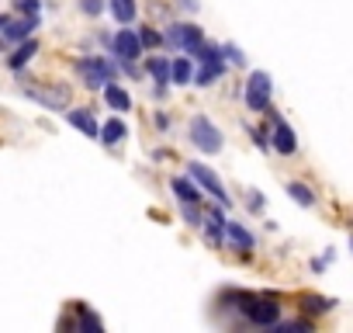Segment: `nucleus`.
I'll use <instances>...</instances> for the list:
<instances>
[{
	"instance_id": "1",
	"label": "nucleus",
	"mask_w": 353,
	"mask_h": 333,
	"mask_svg": "<svg viewBox=\"0 0 353 333\" xmlns=\"http://www.w3.org/2000/svg\"><path fill=\"white\" fill-rule=\"evenodd\" d=\"M77 73H80L83 87H90V91H97V87H108V84L114 80V66H111L108 59H101V56H87V59H80Z\"/></svg>"
},
{
	"instance_id": "2",
	"label": "nucleus",
	"mask_w": 353,
	"mask_h": 333,
	"mask_svg": "<svg viewBox=\"0 0 353 333\" xmlns=\"http://www.w3.org/2000/svg\"><path fill=\"white\" fill-rule=\"evenodd\" d=\"M191 142H194L201 153H222V132H219L205 115H194V118H191Z\"/></svg>"
},
{
	"instance_id": "3",
	"label": "nucleus",
	"mask_w": 353,
	"mask_h": 333,
	"mask_svg": "<svg viewBox=\"0 0 353 333\" xmlns=\"http://www.w3.org/2000/svg\"><path fill=\"white\" fill-rule=\"evenodd\" d=\"M246 104L250 111H270V77L263 70H253L246 80Z\"/></svg>"
},
{
	"instance_id": "4",
	"label": "nucleus",
	"mask_w": 353,
	"mask_h": 333,
	"mask_svg": "<svg viewBox=\"0 0 353 333\" xmlns=\"http://www.w3.org/2000/svg\"><path fill=\"white\" fill-rule=\"evenodd\" d=\"M25 94L46 108H66L70 104V87H39V84H25Z\"/></svg>"
},
{
	"instance_id": "5",
	"label": "nucleus",
	"mask_w": 353,
	"mask_h": 333,
	"mask_svg": "<svg viewBox=\"0 0 353 333\" xmlns=\"http://www.w3.org/2000/svg\"><path fill=\"white\" fill-rule=\"evenodd\" d=\"M111 49H114V56H118L121 63H132V59L142 56V39H139V32L121 28V32L111 39Z\"/></svg>"
},
{
	"instance_id": "6",
	"label": "nucleus",
	"mask_w": 353,
	"mask_h": 333,
	"mask_svg": "<svg viewBox=\"0 0 353 333\" xmlns=\"http://www.w3.org/2000/svg\"><path fill=\"white\" fill-rule=\"evenodd\" d=\"M163 39H166L170 46H176V49H188V53H194V49L205 42V35H201L198 25H173Z\"/></svg>"
},
{
	"instance_id": "7",
	"label": "nucleus",
	"mask_w": 353,
	"mask_h": 333,
	"mask_svg": "<svg viewBox=\"0 0 353 333\" xmlns=\"http://www.w3.org/2000/svg\"><path fill=\"white\" fill-rule=\"evenodd\" d=\"M246 309V316H250V323L253 326H274L277 323V316H281V305L274 302V298H250V305H243Z\"/></svg>"
},
{
	"instance_id": "8",
	"label": "nucleus",
	"mask_w": 353,
	"mask_h": 333,
	"mask_svg": "<svg viewBox=\"0 0 353 333\" xmlns=\"http://www.w3.org/2000/svg\"><path fill=\"white\" fill-rule=\"evenodd\" d=\"M191 178L201 184V188H208V195L212 198H219L222 205H229V195H225V184L215 178V171L212 166H205V163H191Z\"/></svg>"
},
{
	"instance_id": "9",
	"label": "nucleus",
	"mask_w": 353,
	"mask_h": 333,
	"mask_svg": "<svg viewBox=\"0 0 353 333\" xmlns=\"http://www.w3.org/2000/svg\"><path fill=\"white\" fill-rule=\"evenodd\" d=\"M270 146H274L277 153H284V156H291V153L298 149V139H294L291 125H288L284 118H277V115H274V129H270Z\"/></svg>"
},
{
	"instance_id": "10",
	"label": "nucleus",
	"mask_w": 353,
	"mask_h": 333,
	"mask_svg": "<svg viewBox=\"0 0 353 333\" xmlns=\"http://www.w3.org/2000/svg\"><path fill=\"white\" fill-rule=\"evenodd\" d=\"M35 28H39V15H32L28 21H8L4 25V42H25Z\"/></svg>"
},
{
	"instance_id": "11",
	"label": "nucleus",
	"mask_w": 353,
	"mask_h": 333,
	"mask_svg": "<svg viewBox=\"0 0 353 333\" xmlns=\"http://www.w3.org/2000/svg\"><path fill=\"white\" fill-rule=\"evenodd\" d=\"M173 195L181 198V202H191V205H198V198H201V191H198V181L191 178H173Z\"/></svg>"
},
{
	"instance_id": "12",
	"label": "nucleus",
	"mask_w": 353,
	"mask_h": 333,
	"mask_svg": "<svg viewBox=\"0 0 353 333\" xmlns=\"http://www.w3.org/2000/svg\"><path fill=\"white\" fill-rule=\"evenodd\" d=\"M225 73V59H212V63H201V73L194 77V84L198 87H212L219 77Z\"/></svg>"
},
{
	"instance_id": "13",
	"label": "nucleus",
	"mask_w": 353,
	"mask_h": 333,
	"mask_svg": "<svg viewBox=\"0 0 353 333\" xmlns=\"http://www.w3.org/2000/svg\"><path fill=\"white\" fill-rule=\"evenodd\" d=\"M104 101H108V108H114V111H128V108H132V97H128L114 80L104 87Z\"/></svg>"
},
{
	"instance_id": "14",
	"label": "nucleus",
	"mask_w": 353,
	"mask_h": 333,
	"mask_svg": "<svg viewBox=\"0 0 353 333\" xmlns=\"http://www.w3.org/2000/svg\"><path fill=\"white\" fill-rule=\"evenodd\" d=\"M66 118H70L83 135H90V139H94V135H101V129H97V122H94V115H90V111H80V108H77V111H66Z\"/></svg>"
},
{
	"instance_id": "15",
	"label": "nucleus",
	"mask_w": 353,
	"mask_h": 333,
	"mask_svg": "<svg viewBox=\"0 0 353 333\" xmlns=\"http://www.w3.org/2000/svg\"><path fill=\"white\" fill-rule=\"evenodd\" d=\"M225 236H229L239 250H253V243H256L253 233H250L246 226H239V222H225Z\"/></svg>"
},
{
	"instance_id": "16",
	"label": "nucleus",
	"mask_w": 353,
	"mask_h": 333,
	"mask_svg": "<svg viewBox=\"0 0 353 333\" xmlns=\"http://www.w3.org/2000/svg\"><path fill=\"white\" fill-rule=\"evenodd\" d=\"M125 135H128V129H125V122H121V118H111V122L101 129V142H104V146H118Z\"/></svg>"
},
{
	"instance_id": "17",
	"label": "nucleus",
	"mask_w": 353,
	"mask_h": 333,
	"mask_svg": "<svg viewBox=\"0 0 353 333\" xmlns=\"http://www.w3.org/2000/svg\"><path fill=\"white\" fill-rule=\"evenodd\" d=\"M111 15L121 21V25H132L135 21V0H108Z\"/></svg>"
},
{
	"instance_id": "18",
	"label": "nucleus",
	"mask_w": 353,
	"mask_h": 333,
	"mask_svg": "<svg viewBox=\"0 0 353 333\" xmlns=\"http://www.w3.org/2000/svg\"><path fill=\"white\" fill-rule=\"evenodd\" d=\"M222 222H225V219H222L219 212H208V216L201 219V226L208 229V240H212V243H222V236H225V226H222Z\"/></svg>"
},
{
	"instance_id": "19",
	"label": "nucleus",
	"mask_w": 353,
	"mask_h": 333,
	"mask_svg": "<svg viewBox=\"0 0 353 333\" xmlns=\"http://www.w3.org/2000/svg\"><path fill=\"white\" fill-rule=\"evenodd\" d=\"M170 80H173V84H191V59H188V56H181V59L170 63Z\"/></svg>"
},
{
	"instance_id": "20",
	"label": "nucleus",
	"mask_w": 353,
	"mask_h": 333,
	"mask_svg": "<svg viewBox=\"0 0 353 333\" xmlns=\"http://www.w3.org/2000/svg\"><path fill=\"white\" fill-rule=\"evenodd\" d=\"M35 49H39V42H35V39H28V42H25V46H21L14 56H11V70H21V66H25V63L35 56Z\"/></svg>"
},
{
	"instance_id": "21",
	"label": "nucleus",
	"mask_w": 353,
	"mask_h": 333,
	"mask_svg": "<svg viewBox=\"0 0 353 333\" xmlns=\"http://www.w3.org/2000/svg\"><path fill=\"white\" fill-rule=\"evenodd\" d=\"M288 195H291L298 205H305V209L315 205V195H312V188H305V184H288Z\"/></svg>"
},
{
	"instance_id": "22",
	"label": "nucleus",
	"mask_w": 353,
	"mask_h": 333,
	"mask_svg": "<svg viewBox=\"0 0 353 333\" xmlns=\"http://www.w3.org/2000/svg\"><path fill=\"white\" fill-rule=\"evenodd\" d=\"M149 73H152L159 84H166V80H170V63H166L163 56H152V59H149Z\"/></svg>"
},
{
	"instance_id": "23",
	"label": "nucleus",
	"mask_w": 353,
	"mask_h": 333,
	"mask_svg": "<svg viewBox=\"0 0 353 333\" xmlns=\"http://www.w3.org/2000/svg\"><path fill=\"white\" fill-rule=\"evenodd\" d=\"M194 59H198V63H212V59H222V49H219V46H205V42H201V46L194 49Z\"/></svg>"
},
{
	"instance_id": "24",
	"label": "nucleus",
	"mask_w": 353,
	"mask_h": 333,
	"mask_svg": "<svg viewBox=\"0 0 353 333\" xmlns=\"http://www.w3.org/2000/svg\"><path fill=\"white\" fill-rule=\"evenodd\" d=\"M301 305H305L308 312H329V309H332V302H329V298H319V295H305Z\"/></svg>"
},
{
	"instance_id": "25",
	"label": "nucleus",
	"mask_w": 353,
	"mask_h": 333,
	"mask_svg": "<svg viewBox=\"0 0 353 333\" xmlns=\"http://www.w3.org/2000/svg\"><path fill=\"white\" fill-rule=\"evenodd\" d=\"M222 56H229V63H232V66H243V63H246V59H243V53H239L232 42H225V46H222Z\"/></svg>"
},
{
	"instance_id": "26",
	"label": "nucleus",
	"mask_w": 353,
	"mask_h": 333,
	"mask_svg": "<svg viewBox=\"0 0 353 333\" xmlns=\"http://www.w3.org/2000/svg\"><path fill=\"white\" fill-rule=\"evenodd\" d=\"M80 11L94 18V15H101V11H104V0H80Z\"/></svg>"
},
{
	"instance_id": "27",
	"label": "nucleus",
	"mask_w": 353,
	"mask_h": 333,
	"mask_svg": "<svg viewBox=\"0 0 353 333\" xmlns=\"http://www.w3.org/2000/svg\"><path fill=\"white\" fill-rule=\"evenodd\" d=\"M139 39H142V46H159V42H163V35H159V32H149V28H142Z\"/></svg>"
},
{
	"instance_id": "28",
	"label": "nucleus",
	"mask_w": 353,
	"mask_h": 333,
	"mask_svg": "<svg viewBox=\"0 0 353 333\" xmlns=\"http://www.w3.org/2000/svg\"><path fill=\"white\" fill-rule=\"evenodd\" d=\"M184 219H188L191 226H201V212H198V209H191V202H184Z\"/></svg>"
},
{
	"instance_id": "29",
	"label": "nucleus",
	"mask_w": 353,
	"mask_h": 333,
	"mask_svg": "<svg viewBox=\"0 0 353 333\" xmlns=\"http://www.w3.org/2000/svg\"><path fill=\"white\" fill-rule=\"evenodd\" d=\"M18 8H21L25 15H39V0H18Z\"/></svg>"
},
{
	"instance_id": "30",
	"label": "nucleus",
	"mask_w": 353,
	"mask_h": 333,
	"mask_svg": "<svg viewBox=\"0 0 353 333\" xmlns=\"http://www.w3.org/2000/svg\"><path fill=\"white\" fill-rule=\"evenodd\" d=\"M250 209H263V198H260L256 191H253V198H250Z\"/></svg>"
},
{
	"instance_id": "31",
	"label": "nucleus",
	"mask_w": 353,
	"mask_h": 333,
	"mask_svg": "<svg viewBox=\"0 0 353 333\" xmlns=\"http://www.w3.org/2000/svg\"><path fill=\"white\" fill-rule=\"evenodd\" d=\"M184 8H188V11H194V8H198V0H184Z\"/></svg>"
}]
</instances>
